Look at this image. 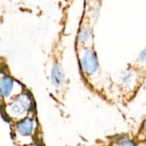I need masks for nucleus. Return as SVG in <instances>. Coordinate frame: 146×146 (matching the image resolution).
Returning a JSON list of instances; mask_svg holds the SVG:
<instances>
[{
    "mask_svg": "<svg viewBox=\"0 0 146 146\" xmlns=\"http://www.w3.org/2000/svg\"><path fill=\"white\" fill-rule=\"evenodd\" d=\"M77 59L84 82L93 93L110 101L112 78L103 71L94 47H75Z\"/></svg>",
    "mask_w": 146,
    "mask_h": 146,
    "instance_id": "obj_1",
    "label": "nucleus"
},
{
    "mask_svg": "<svg viewBox=\"0 0 146 146\" xmlns=\"http://www.w3.org/2000/svg\"><path fill=\"white\" fill-rule=\"evenodd\" d=\"M65 24H62L60 31L54 38L48 54L46 67L48 79L51 86V94L58 104L64 106L69 91L70 81L63 66L64 51Z\"/></svg>",
    "mask_w": 146,
    "mask_h": 146,
    "instance_id": "obj_2",
    "label": "nucleus"
},
{
    "mask_svg": "<svg viewBox=\"0 0 146 146\" xmlns=\"http://www.w3.org/2000/svg\"><path fill=\"white\" fill-rule=\"evenodd\" d=\"M146 78V74L130 64L115 81L112 80L110 101H120L126 104L135 97Z\"/></svg>",
    "mask_w": 146,
    "mask_h": 146,
    "instance_id": "obj_3",
    "label": "nucleus"
},
{
    "mask_svg": "<svg viewBox=\"0 0 146 146\" xmlns=\"http://www.w3.org/2000/svg\"><path fill=\"white\" fill-rule=\"evenodd\" d=\"M4 104L5 106H1L2 112L5 113L7 120H9L11 123H14L29 115L32 107V101L28 92H22Z\"/></svg>",
    "mask_w": 146,
    "mask_h": 146,
    "instance_id": "obj_4",
    "label": "nucleus"
},
{
    "mask_svg": "<svg viewBox=\"0 0 146 146\" xmlns=\"http://www.w3.org/2000/svg\"><path fill=\"white\" fill-rule=\"evenodd\" d=\"M98 19L84 12L76 37L75 47H94V27Z\"/></svg>",
    "mask_w": 146,
    "mask_h": 146,
    "instance_id": "obj_5",
    "label": "nucleus"
},
{
    "mask_svg": "<svg viewBox=\"0 0 146 146\" xmlns=\"http://www.w3.org/2000/svg\"><path fill=\"white\" fill-rule=\"evenodd\" d=\"M24 86L7 74H1L0 81L1 104H6L22 92Z\"/></svg>",
    "mask_w": 146,
    "mask_h": 146,
    "instance_id": "obj_6",
    "label": "nucleus"
},
{
    "mask_svg": "<svg viewBox=\"0 0 146 146\" xmlns=\"http://www.w3.org/2000/svg\"><path fill=\"white\" fill-rule=\"evenodd\" d=\"M12 135L19 138L31 137L35 133V120L34 113L29 115L27 118L17 123H12Z\"/></svg>",
    "mask_w": 146,
    "mask_h": 146,
    "instance_id": "obj_7",
    "label": "nucleus"
},
{
    "mask_svg": "<svg viewBox=\"0 0 146 146\" xmlns=\"http://www.w3.org/2000/svg\"><path fill=\"white\" fill-rule=\"evenodd\" d=\"M130 64L146 74V47L138 54L137 58L133 62L130 63Z\"/></svg>",
    "mask_w": 146,
    "mask_h": 146,
    "instance_id": "obj_8",
    "label": "nucleus"
},
{
    "mask_svg": "<svg viewBox=\"0 0 146 146\" xmlns=\"http://www.w3.org/2000/svg\"><path fill=\"white\" fill-rule=\"evenodd\" d=\"M134 139L136 144H138V143L146 142V118L141 123L136 135L134 137Z\"/></svg>",
    "mask_w": 146,
    "mask_h": 146,
    "instance_id": "obj_9",
    "label": "nucleus"
},
{
    "mask_svg": "<svg viewBox=\"0 0 146 146\" xmlns=\"http://www.w3.org/2000/svg\"><path fill=\"white\" fill-rule=\"evenodd\" d=\"M91 1H96V2L100 3V4H102V3H103V1H104V0H91Z\"/></svg>",
    "mask_w": 146,
    "mask_h": 146,
    "instance_id": "obj_10",
    "label": "nucleus"
}]
</instances>
